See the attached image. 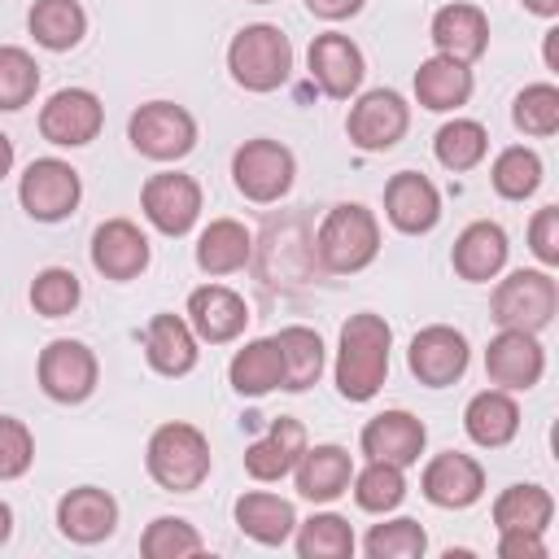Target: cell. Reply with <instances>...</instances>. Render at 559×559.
I'll return each mask as SVG.
<instances>
[{"label": "cell", "mask_w": 559, "mask_h": 559, "mask_svg": "<svg viewBox=\"0 0 559 559\" xmlns=\"http://www.w3.org/2000/svg\"><path fill=\"white\" fill-rule=\"evenodd\" d=\"M389 376V323L371 310L349 314L341 328V349H336V389L349 402H367L380 393Z\"/></svg>", "instance_id": "obj_1"}, {"label": "cell", "mask_w": 559, "mask_h": 559, "mask_svg": "<svg viewBox=\"0 0 559 559\" xmlns=\"http://www.w3.org/2000/svg\"><path fill=\"white\" fill-rule=\"evenodd\" d=\"M148 476L170 493H192L210 476V441L192 424H162L148 437Z\"/></svg>", "instance_id": "obj_2"}, {"label": "cell", "mask_w": 559, "mask_h": 559, "mask_svg": "<svg viewBox=\"0 0 559 559\" xmlns=\"http://www.w3.org/2000/svg\"><path fill=\"white\" fill-rule=\"evenodd\" d=\"M227 70L249 92H275L293 70V44L280 26H245L227 48Z\"/></svg>", "instance_id": "obj_3"}, {"label": "cell", "mask_w": 559, "mask_h": 559, "mask_svg": "<svg viewBox=\"0 0 559 559\" xmlns=\"http://www.w3.org/2000/svg\"><path fill=\"white\" fill-rule=\"evenodd\" d=\"M319 258L328 271H362L376 253H380V227H376V214L367 205H336L323 227H319V240H314Z\"/></svg>", "instance_id": "obj_4"}, {"label": "cell", "mask_w": 559, "mask_h": 559, "mask_svg": "<svg viewBox=\"0 0 559 559\" xmlns=\"http://www.w3.org/2000/svg\"><path fill=\"white\" fill-rule=\"evenodd\" d=\"M493 323L498 328H515V332H542L555 319L559 306V288L546 271H511L498 288H493Z\"/></svg>", "instance_id": "obj_5"}, {"label": "cell", "mask_w": 559, "mask_h": 559, "mask_svg": "<svg viewBox=\"0 0 559 559\" xmlns=\"http://www.w3.org/2000/svg\"><path fill=\"white\" fill-rule=\"evenodd\" d=\"M127 135H131V144H135L144 157H153V162H175V157L192 153V144H197V122H192V114H188L183 105L148 100V105H140V109L131 114Z\"/></svg>", "instance_id": "obj_6"}, {"label": "cell", "mask_w": 559, "mask_h": 559, "mask_svg": "<svg viewBox=\"0 0 559 559\" xmlns=\"http://www.w3.org/2000/svg\"><path fill=\"white\" fill-rule=\"evenodd\" d=\"M79 192H83L79 170H74L70 162H61V157H39V162H31L26 175H22V183H17L22 210H26L31 218H39V223L66 218V214L79 205Z\"/></svg>", "instance_id": "obj_7"}, {"label": "cell", "mask_w": 559, "mask_h": 559, "mask_svg": "<svg viewBox=\"0 0 559 559\" xmlns=\"http://www.w3.org/2000/svg\"><path fill=\"white\" fill-rule=\"evenodd\" d=\"M293 153L280 140H249L231 157V179L249 201H280L293 188Z\"/></svg>", "instance_id": "obj_8"}, {"label": "cell", "mask_w": 559, "mask_h": 559, "mask_svg": "<svg viewBox=\"0 0 559 559\" xmlns=\"http://www.w3.org/2000/svg\"><path fill=\"white\" fill-rule=\"evenodd\" d=\"M100 122H105V109H100L96 92H87V87H61V92H52L48 105L39 109V131H44V140H52V144H61V148H79V144L96 140Z\"/></svg>", "instance_id": "obj_9"}, {"label": "cell", "mask_w": 559, "mask_h": 559, "mask_svg": "<svg viewBox=\"0 0 559 559\" xmlns=\"http://www.w3.org/2000/svg\"><path fill=\"white\" fill-rule=\"evenodd\" d=\"M406 122H411L406 100L397 92H389V87H376V92L358 96V105L349 109L345 127H349V140L362 153H384L406 135Z\"/></svg>", "instance_id": "obj_10"}, {"label": "cell", "mask_w": 559, "mask_h": 559, "mask_svg": "<svg viewBox=\"0 0 559 559\" xmlns=\"http://www.w3.org/2000/svg\"><path fill=\"white\" fill-rule=\"evenodd\" d=\"M39 384L52 402H83L96 389V354L83 341H52L39 354Z\"/></svg>", "instance_id": "obj_11"}, {"label": "cell", "mask_w": 559, "mask_h": 559, "mask_svg": "<svg viewBox=\"0 0 559 559\" xmlns=\"http://www.w3.org/2000/svg\"><path fill=\"white\" fill-rule=\"evenodd\" d=\"M140 201H144L148 223L157 231H166V236H183L197 223V214H201V188H197V179L192 175H175V170L153 175L144 183Z\"/></svg>", "instance_id": "obj_12"}, {"label": "cell", "mask_w": 559, "mask_h": 559, "mask_svg": "<svg viewBox=\"0 0 559 559\" xmlns=\"http://www.w3.org/2000/svg\"><path fill=\"white\" fill-rule=\"evenodd\" d=\"M406 358H411V371L419 376V384L445 389L467 371V341H463V332H454L445 323H432L411 341Z\"/></svg>", "instance_id": "obj_13"}, {"label": "cell", "mask_w": 559, "mask_h": 559, "mask_svg": "<svg viewBox=\"0 0 559 559\" xmlns=\"http://www.w3.org/2000/svg\"><path fill=\"white\" fill-rule=\"evenodd\" d=\"M485 371L498 389H533L546 371V354L533 332L502 328L485 349Z\"/></svg>", "instance_id": "obj_14"}, {"label": "cell", "mask_w": 559, "mask_h": 559, "mask_svg": "<svg viewBox=\"0 0 559 559\" xmlns=\"http://www.w3.org/2000/svg\"><path fill=\"white\" fill-rule=\"evenodd\" d=\"M480 489H485V472H480V463L472 454L445 450L424 467V498L432 507H445V511L472 507L480 498Z\"/></svg>", "instance_id": "obj_15"}, {"label": "cell", "mask_w": 559, "mask_h": 559, "mask_svg": "<svg viewBox=\"0 0 559 559\" xmlns=\"http://www.w3.org/2000/svg\"><path fill=\"white\" fill-rule=\"evenodd\" d=\"M384 214L397 231L406 236H419V231H432L437 218H441V197L432 188V179L415 175V170H402L389 179L384 188Z\"/></svg>", "instance_id": "obj_16"}, {"label": "cell", "mask_w": 559, "mask_h": 559, "mask_svg": "<svg viewBox=\"0 0 559 559\" xmlns=\"http://www.w3.org/2000/svg\"><path fill=\"white\" fill-rule=\"evenodd\" d=\"M92 266L105 280H135L148 266V240L135 223L127 218H109L96 227L92 236Z\"/></svg>", "instance_id": "obj_17"}, {"label": "cell", "mask_w": 559, "mask_h": 559, "mask_svg": "<svg viewBox=\"0 0 559 559\" xmlns=\"http://www.w3.org/2000/svg\"><path fill=\"white\" fill-rule=\"evenodd\" d=\"M188 319H192V328H197L201 341L223 345V341H236L245 332L249 306H245L240 293H231L223 284H205V288H197L188 297Z\"/></svg>", "instance_id": "obj_18"}, {"label": "cell", "mask_w": 559, "mask_h": 559, "mask_svg": "<svg viewBox=\"0 0 559 559\" xmlns=\"http://www.w3.org/2000/svg\"><path fill=\"white\" fill-rule=\"evenodd\" d=\"M57 524H61V533H66L70 542L92 546V542H100V537L114 533V524H118V502H114L105 489H96V485L70 489V493L57 502Z\"/></svg>", "instance_id": "obj_19"}, {"label": "cell", "mask_w": 559, "mask_h": 559, "mask_svg": "<svg viewBox=\"0 0 559 559\" xmlns=\"http://www.w3.org/2000/svg\"><path fill=\"white\" fill-rule=\"evenodd\" d=\"M310 79H314L328 96L345 100V96L358 92V83H362V52H358L345 35L328 31V35H319V39L310 44Z\"/></svg>", "instance_id": "obj_20"}, {"label": "cell", "mask_w": 559, "mask_h": 559, "mask_svg": "<svg viewBox=\"0 0 559 559\" xmlns=\"http://www.w3.org/2000/svg\"><path fill=\"white\" fill-rule=\"evenodd\" d=\"M424 424L406 411H384L376 419H367L362 428V450L371 459H384V463H397V467H411L419 454H424Z\"/></svg>", "instance_id": "obj_21"}, {"label": "cell", "mask_w": 559, "mask_h": 559, "mask_svg": "<svg viewBox=\"0 0 559 559\" xmlns=\"http://www.w3.org/2000/svg\"><path fill=\"white\" fill-rule=\"evenodd\" d=\"M301 450H306V428H301L297 419L280 415V419L271 424V432L258 437V441L245 450V472H249L253 480H280V476H288V472L297 467Z\"/></svg>", "instance_id": "obj_22"}, {"label": "cell", "mask_w": 559, "mask_h": 559, "mask_svg": "<svg viewBox=\"0 0 559 559\" xmlns=\"http://www.w3.org/2000/svg\"><path fill=\"white\" fill-rule=\"evenodd\" d=\"M432 44H437L441 57L467 66V61H476V57L485 52V44H489V22H485V13L472 9V4H445V9H437V17H432Z\"/></svg>", "instance_id": "obj_23"}, {"label": "cell", "mask_w": 559, "mask_h": 559, "mask_svg": "<svg viewBox=\"0 0 559 559\" xmlns=\"http://www.w3.org/2000/svg\"><path fill=\"white\" fill-rule=\"evenodd\" d=\"M502 266H507V231H502L498 223L480 218V223H472V227L459 231V240H454V271H459L463 280L485 284V280H493Z\"/></svg>", "instance_id": "obj_24"}, {"label": "cell", "mask_w": 559, "mask_h": 559, "mask_svg": "<svg viewBox=\"0 0 559 559\" xmlns=\"http://www.w3.org/2000/svg\"><path fill=\"white\" fill-rule=\"evenodd\" d=\"M297 493L310 498V502H332L349 489V476H354V463L341 445H314V450H301L297 459Z\"/></svg>", "instance_id": "obj_25"}, {"label": "cell", "mask_w": 559, "mask_h": 559, "mask_svg": "<svg viewBox=\"0 0 559 559\" xmlns=\"http://www.w3.org/2000/svg\"><path fill=\"white\" fill-rule=\"evenodd\" d=\"M463 428H467V437H472L476 445L498 450V445H507V441L515 437V428H520V406H515V397H511L507 389H485V393H476V397L467 402Z\"/></svg>", "instance_id": "obj_26"}, {"label": "cell", "mask_w": 559, "mask_h": 559, "mask_svg": "<svg viewBox=\"0 0 559 559\" xmlns=\"http://www.w3.org/2000/svg\"><path fill=\"white\" fill-rule=\"evenodd\" d=\"M236 524H240V533H249L262 546H284L288 533H293V524H297V511H293L288 498L253 489V493H240L236 498Z\"/></svg>", "instance_id": "obj_27"}, {"label": "cell", "mask_w": 559, "mask_h": 559, "mask_svg": "<svg viewBox=\"0 0 559 559\" xmlns=\"http://www.w3.org/2000/svg\"><path fill=\"white\" fill-rule=\"evenodd\" d=\"M144 354H148L153 371L183 376L197 362V336L179 314H153V323L144 332Z\"/></svg>", "instance_id": "obj_28"}, {"label": "cell", "mask_w": 559, "mask_h": 559, "mask_svg": "<svg viewBox=\"0 0 559 559\" xmlns=\"http://www.w3.org/2000/svg\"><path fill=\"white\" fill-rule=\"evenodd\" d=\"M415 96L424 109H459L467 96H472V70L463 61H450V57H428L419 70H415Z\"/></svg>", "instance_id": "obj_29"}, {"label": "cell", "mask_w": 559, "mask_h": 559, "mask_svg": "<svg viewBox=\"0 0 559 559\" xmlns=\"http://www.w3.org/2000/svg\"><path fill=\"white\" fill-rule=\"evenodd\" d=\"M271 341H275L280 362H284V380H280V389H288V393L310 389V384L319 380V371H323V341H319V332L293 323V328L275 332Z\"/></svg>", "instance_id": "obj_30"}, {"label": "cell", "mask_w": 559, "mask_h": 559, "mask_svg": "<svg viewBox=\"0 0 559 559\" xmlns=\"http://www.w3.org/2000/svg\"><path fill=\"white\" fill-rule=\"evenodd\" d=\"M253 253V240L249 231L236 223V218H214L201 240H197V266L205 275H227V271H240Z\"/></svg>", "instance_id": "obj_31"}, {"label": "cell", "mask_w": 559, "mask_h": 559, "mask_svg": "<svg viewBox=\"0 0 559 559\" xmlns=\"http://www.w3.org/2000/svg\"><path fill=\"white\" fill-rule=\"evenodd\" d=\"M227 376H231V389H236V393H249V397H262V393L280 389L284 362H280L275 341L266 336V341H249L245 349H236Z\"/></svg>", "instance_id": "obj_32"}, {"label": "cell", "mask_w": 559, "mask_h": 559, "mask_svg": "<svg viewBox=\"0 0 559 559\" xmlns=\"http://www.w3.org/2000/svg\"><path fill=\"white\" fill-rule=\"evenodd\" d=\"M83 31H87V13H83L79 0H35V9H31V35L44 48L66 52V48H74L83 39Z\"/></svg>", "instance_id": "obj_33"}, {"label": "cell", "mask_w": 559, "mask_h": 559, "mask_svg": "<svg viewBox=\"0 0 559 559\" xmlns=\"http://www.w3.org/2000/svg\"><path fill=\"white\" fill-rule=\"evenodd\" d=\"M555 515V498L542 489V485H511L502 489V498L493 502V524L498 533L507 528H528V533H542Z\"/></svg>", "instance_id": "obj_34"}, {"label": "cell", "mask_w": 559, "mask_h": 559, "mask_svg": "<svg viewBox=\"0 0 559 559\" xmlns=\"http://www.w3.org/2000/svg\"><path fill=\"white\" fill-rule=\"evenodd\" d=\"M432 148H437V162H441L445 170H472V166L485 157L489 135H485L480 122H472V118H454V122H445V127L437 131Z\"/></svg>", "instance_id": "obj_35"}, {"label": "cell", "mask_w": 559, "mask_h": 559, "mask_svg": "<svg viewBox=\"0 0 559 559\" xmlns=\"http://www.w3.org/2000/svg\"><path fill=\"white\" fill-rule=\"evenodd\" d=\"M354 498L362 511H393L402 498H406V476L397 463H384V459H371L358 476H354Z\"/></svg>", "instance_id": "obj_36"}, {"label": "cell", "mask_w": 559, "mask_h": 559, "mask_svg": "<svg viewBox=\"0 0 559 559\" xmlns=\"http://www.w3.org/2000/svg\"><path fill=\"white\" fill-rule=\"evenodd\" d=\"M297 555L301 559H345V555H354V533L332 511L310 515L301 524V533H297Z\"/></svg>", "instance_id": "obj_37"}, {"label": "cell", "mask_w": 559, "mask_h": 559, "mask_svg": "<svg viewBox=\"0 0 559 559\" xmlns=\"http://www.w3.org/2000/svg\"><path fill=\"white\" fill-rule=\"evenodd\" d=\"M537 183H542V157L533 153V148H502L498 153V162H493V188H498V197H507V201H524V197H533L537 192Z\"/></svg>", "instance_id": "obj_38"}, {"label": "cell", "mask_w": 559, "mask_h": 559, "mask_svg": "<svg viewBox=\"0 0 559 559\" xmlns=\"http://www.w3.org/2000/svg\"><path fill=\"white\" fill-rule=\"evenodd\" d=\"M140 550L148 559H188V555H201V533L188 524V520H175V515H162L144 528L140 537Z\"/></svg>", "instance_id": "obj_39"}, {"label": "cell", "mask_w": 559, "mask_h": 559, "mask_svg": "<svg viewBox=\"0 0 559 559\" xmlns=\"http://www.w3.org/2000/svg\"><path fill=\"white\" fill-rule=\"evenodd\" d=\"M515 127L528 131V135H555L559 131V87L550 83H533L515 96V109H511Z\"/></svg>", "instance_id": "obj_40"}, {"label": "cell", "mask_w": 559, "mask_h": 559, "mask_svg": "<svg viewBox=\"0 0 559 559\" xmlns=\"http://www.w3.org/2000/svg\"><path fill=\"white\" fill-rule=\"evenodd\" d=\"M39 87V66L31 61L26 48H0V109H22L31 105Z\"/></svg>", "instance_id": "obj_41"}, {"label": "cell", "mask_w": 559, "mask_h": 559, "mask_svg": "<svg viewBox=\"0 0 559 559\" xmlns=\"http://www.w3.org/2000/svg\"><path fill=\"white\" fill-rule=\"evenodd\" d=\"M362 546L371 559H415V555H424L428 537L415 520H389V524H376Z\"/></svg>", "instance_id": "obj_42"}, {"label": "cell", "mask_w": 559, "mask_h": 559, "mask_svg": "<svg viewBox=\"0 0 559 559\" xmlns=\"http://www.w3.org/2000/svg\"><path fill=\"white\" fill-rule=\"evenodd\" d=\"M31 306H35L39 314H48V319L70 314V310L79 306V280H74V271H66V266L39 271L35 284H31Z\"/></svg>", "instance_id": "obj_43"}, {"label": "cell", "mask_w": 559, "mask_h": 559, "mask_svg": "<svg viewBox=\"0 0 559 559\" xmlns=\"http://www.w3.org/2000/svg\"><path fill=\"white\" fill-rule=\"evenodd\" d=\"M35 459V441H31V428L13 415H0V480H13L31 467Z\"/></svg>", "instance_id": "obj_44"}, {"label": "cell", "mask_w": 559, "mask_h": 559, "mask_svg": "<svg viewBox=\"0 0 559 559\" xmlns=\"http://www.w3.org/2000/svg\"><path fill=\"white\" fill-rule=\"evenodd\" d=\"M528 245H533V253H537L546 266L559 262V210H555V205L537 210V218H533V227H528Z\"/></svg>", "instance_id": "obj_45"}, {"label": "cell", "mask_w": 559, "mask_h": 559, "mask_svg": "<svg viewBox=\"0 0 559 559\" xmlns=\"http://www.w3.org/2000/svg\"><path fill=\"white\" fill-rule=\"evenodd\" d=\"M498 555H502V559H546V542H542V533L507 528L502 542H498Z\"/></svg>", "instance_id": "obj_46"}, {"label": "cell", "mask_w": 559, "mask_h": 559, "mask_svg": "<svg viewBox=\"0 0 559 559\" xmlns=\"http://www.w3.org/2000/svg\"><path fill=\"white\" fill-rule=\"evenodd\" d=\"M306 9H310L314 17H328V22H341V17H349V13H358V9H362V0H306Z\"/></svg>", "instance_id": "obj_47"}, {"label": "cell", "mask_w": 559, "mask_h": 559, "mask_svg": "<svg viewBox=\"0 0 559 559\" xmlns=\"http://www.w3.org/2000/svg\"><path fill=\"white\" fill-rule=\"evenodd\" d=\"M546 66L559 70V31H546Z\"/></svg>", "instance_id": "obj_48"}, {"label": "cell", "mask_w": 559, "mask_h": 559, "mask_svg": "<svg viewBox=\"0 0 559 559\" xmlns=\"http://www.w3.org/2000/svg\"><path fill=\"white\" fill-rule=\"evenodd\" d=\"M524 9H533L537 17H555L559 13V0H524Z\"/></svg>", "instance_id": "obj_49"}, {"label": "cell", "mask_w": 559, "mask_h": 559, "mask_svg": "<svg viewBox=\"0 0 559 559\" xmlns=\"http://www.w3.org/2000/svg\"><path fill=\"white\" fill-rule=\"evenodd\" d=\"M9 166H13V140L0 131V179L9 175Z\"/></svg>", "instance_id": "obj_50"}, {"label": "cell", "mask_w": 559, "mask_h": 559, "mask_svg": "<svg viewBox=\"0 0 559 559\" xmlns=\"http://www.w3.org/2000/svg\"><path fill=\"white\" fill-rule=\"evenodd\" d=\"M9 533H13V511H9L4 502H0V546L9 542Z\"/></svg>", "instance_id": "obj_51"}, {"label": "cell", "mask_w": 559, "mask_h": 559, "mask_svg": "<svg viewBox=\"0 0 559 559\" xmlns=\"http://www.w3.org/2000/svg\"><path fill=\"white\" fill-rule=\"evenodd\" d=\"M258 4H266V0H258Z\"/></svg>", "instance_id": "obj_52"}]
</instances>
